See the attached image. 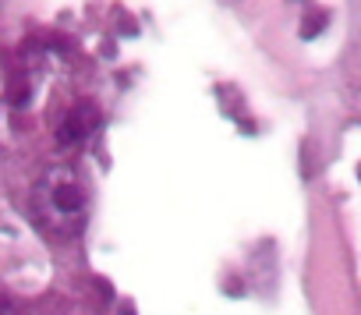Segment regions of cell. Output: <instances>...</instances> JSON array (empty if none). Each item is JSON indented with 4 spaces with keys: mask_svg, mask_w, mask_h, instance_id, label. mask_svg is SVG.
Instances as JSON below:
<instances>
[{
    "mask_svg": "<svg viewBox=\"0 0 361 315\" xmlns=\"http://www.w3.org/2000/svg\"><path fill=\"white\" fill-rule=\"evenodd\" d=\"M32 216L47 234L75 237L89 216V188L82 174L68 163L43 171V178L32 188Z\"/></svg>",
    "mask_w": 361,
    "mask_h": 315,
    "instance_id": "cell-1",
    "label": "cell"
},
{
    "mask_svg": "<svg viewBox=\"0 0 361 315\" xmlns=\"http://www.w3.org/2000/svg\"><path fill=\"white\" fill-rule=\"evenodd\" d=\"M0 315H8V301L4 297H0Z\"/></svg>",
    "mask_w": 361,
    "mask_h": 315,
    "instance_id": "cell-2",
    "label": "cell"
}]
</instances>
